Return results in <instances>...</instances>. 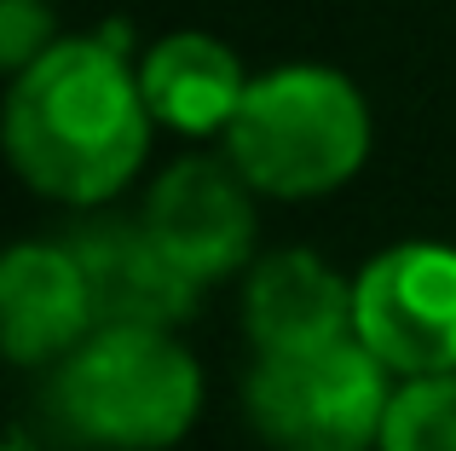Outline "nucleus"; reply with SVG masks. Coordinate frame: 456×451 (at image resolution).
Listing matches in <instances>:
<instances>
[{
  "label": "nucleus",
  "instance_id": "ddd939ff",
  "mask_svg": "<svg viewBox=\"0 0 456 451\" xmlns=\"http://www.w3.org/2000/svg\"><path fill=\"white\" fill-rule=\"evenodd\" d=\"M6 451H41V446H35V434H29V429H23V422H18V429L6 434Z\"/></svg>",
  "mask_w": 456,
  "mask_h": 451
},
{
  "label": "nucleus",
  "instance_id": "39448f33",
  "mask_svg": "<svg viewBox=\"0 0 456 451\" xmlns=\"http://www.w3.org/2000/svg\"><path fill=\"white\" fill-rule=\"evenodd\" d=\"M353 336L393 376L456 371V243H393L353 278Z\"/></svg>",
  "mask_w": 456,
  "mask_h": 451
},
{
  "label": "nucleus",
  "instance_id": "0eeeda50",
  "mask_svg": "<svg viewBox=\"0 0 456 451\" xmlns=\"http://www.w3.org/2000/svg\"><path fill=\"white\" fill-rule=\"evenodd\" d=\"M69 249L87 272L99 324L174 330L197 307L202 283L156 243L145 220H87L69 232Z\"/></svg>",
  "mask_w": 456,
  "mask_h": 451
},
{
  "label": "nucleus",
  "instance_id": "f257e3e1",
  "mask_svg": "<svg viewBox=\"0 0 456 451\" xmlns=\"http://www.w3.org/2000/svg\"><path fill=\"white\" fill-rule=\"evenodd\" d=\"M151 104L139 70L104 35L53 41L12 76L6 157L23 185L69 209H99L151 151Z\"/></svg>",
  "mask_w": 456,
  "mask_h": 451
},
{
  "label": "nucleus",
  "instance_id": "9d476101",
  "mask_svg": "<svg viewBox=\"0 0 456 451\" xmlns=\"http://www.w3.org/2000/svg\"><path fill=\"white\" fill-rule=\"evenodd\" d=\"M139 87H145L151 116L174 134H225L248 93V76L225 41L179 29L139 58Z\"/></svg>",
  "mask_w": 456,
  "mask_h": 451
},
{
  "label": "nucleus",
  "instance_id": "20e7f679",
  "mask_svg": "<svg viewBox=\"0 0 456 451\" xmlns=\"http://www.w3.org/2000/svg\"><path fill=\"white\" fill-rule=\"evenodd\" d=\"M393 371L358 336L295 353H255L243 406L272 451H381Z\"/></svg>",
  "mask_w": 456,
  "mask_h": 451
},
{
  "label": "nucleus",
  "instance_id": "423d86ee",
  "mask_svg": "<svg viewBox=\"0 0 456 451\" xmlns=\"http://www.w3.org/2000/svg\"><path fill=\"white\" fill-rule=\"evenodd\" d=\"M151 237L197 283L232 278L255 255V185L232 157H185L151 185L145 215Z\"/></svg>",
  "mask_w": 456,
  "mask_h": 451
},
{
  "label": "nucleus",
  "instance_id": "7ed1b4c3",
  "mask_svg": "<svg viewBox=\"0 0 456 451\" xmlns=\"http://www.w3.org/2000/svg\"><path fill=\"white\" fill-rule=\"evenodd\" d=\"M225 157L266 197H323L370 157V104L341 70L283 64L255 76L225 127Z\"/></svg>",
  "mask_w": 456,
  "mask_h": 451
},
{
  "label": "nucleus",
  "instance_id": "9b49d317",
  "mask_svg": "<svg viewBox=\"0 0 456 451\" xmlns=\"http://www.w3.org/2000/svg\"><path fill=\"white\" fill-rule=\"evenodd\" d=\"M381 451H456V371L404 376L387 406Z\"/></svg>",
  "mask_w": 456,
  "mask_h": 451
},
{
  "label": "nucleus",
  "instance_id": "1a4fd4ad",
  "mask_svg": "<svg viewBox=\"0 0 456 451\" xmlns=\"http://www.w3.org/2000/svg\"><path fill=\"white\" fill-rule=\"evenodd\" d=\"M243 330L255 353H295L353 336V283L312 249H272L248 266Z\"/></svg>",
  "mask_w": 456,
  "mask_h": 451
},
{
  "label": "nucleus",
  "instance_id": "f8f14e48",
  "mask_svg": "<svg viewBox=\"0 0 456 451\" xmlns=\"http://www.w3.org/2000/svg\"><path fill=\"white\" fill-rule=\"evenodd\" d=\"M53 46V12L41 0H0V64L18 76Z\"/></svg>",
  "mask_w": 456,
  "mask_h": 451
},
{
  "label": "nucleus",
  "instance_id": "f03ea898",
  "mask_svg": "<svg viewBox=\"0 0 456 451\" xmlns=\"http://www.w3.org/2000/svg\"><path fill=\"white\" fill-rule=\"evenodd\" d=\"M53 417L99 451H167L202 411V365L151 324H99L53 371Z\"/></svg>",
  "mask_w": 456,
  "mask_h": 451
},
{
  "label": "nucleus",
  "instance_id": "6e6552de",
  "mask_svg": "<svg viewBox=\"0 0 456 451\" xmlns=\"http://www.w3.org/2000/svg\"><path fill=\"white\" fill-rule=\"evenodd\" d=\"M0 330H6V359L35 371L58 365L69 348L99 330L93 290L69 243H18L0 266Z\"/></svg>",
  "mask_w": 456,
  "mask_h": 451
}]
</instances>
